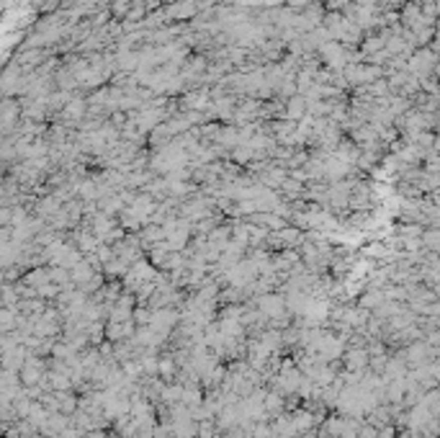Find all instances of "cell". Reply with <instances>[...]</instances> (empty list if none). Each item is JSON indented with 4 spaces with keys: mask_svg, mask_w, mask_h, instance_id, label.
I'll use <instances>...</instances> for the list:
<instances>
[{
    "mask_svg": "<svg viewBox=\"0 0 440 438\" xmlns=\"http://www.w3.org/2000/svg\"><path fill=\"white\" fill-rule=\"evenodd\" d=\"M113 10H116V16H124V13L129 10V3H126V0H118V3L113 5Z\"/></svg>",
    "mask_w": 440,
    "mask_h": 438,
    "instance_id": "3957f363",
    "label": "cell"
},
{
    "mask_svg": "<svg viewBox=\"0 0 440 438\" xmlns=\"http://www.w3.org/2000/svg\"><path fill=\"white\" fill-rule=\"evenodd\" d=\"M168 13H170V16H175V18H188V16H193V13H196V5H193L191 0H188V3L173 5V8L168 10Z\"/></svg>",
    "mask_w": 440,
    "mask_h": 438,
    "instance_id": "6da1fadb",
    "label": "cell"
},
{
    "mask_svg": "<svg viewBox=\"0 0 440 438\" xmlns=\"http://www.w3.org/2000/svg\"><path fill=\"white\" fill-rule=\"evenodd\" d=\"M304 109H307V103H304V98H294L291 103H288V119H299V116H307L304 114Z\"/></svg>",
    "mask_w": 440,
    "mask_h": 438,
    "instance_id": "7a4b0ae2",
    "label": "cell"
}]
</instances>
